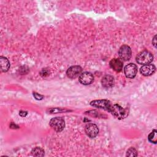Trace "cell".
I'll return each mask as SVG.
<instances>
[{
	"label": "cell",
	"mask_w": 157,
	"mask_h": 157,
	"mask_svg": "<svg viewBox=\"0 0 157 157\" xmlns=\"http://www.w3.org/2000/svg\"><path fill=\"white\" fill-rule=\"evenodd\" d=\"M131 49L127 45H122L118 51V55L121 60L126 61H128L131 57Z\"/></svg>",
	"instance_id": "obj_5"
},
{
	"label": "cell",
	"mask_w": 157,
	"mask_h": 157,
	"mask_svg": "<svg viewBox=\"0 0 157 157\" xmlns=\"http://www.w3.org/2000/svg\"><path fill=\"white\" fill-rule=\"evenodd\" d=\"M0 66L2 72H6L8 71L10 67V63L8 59L4 56H0Z\"/></svg>",
	"instance_id": "obj_13"
},
{
	"label": "cell",
	"mask_w": 157,
	"mask_h": 157,
	"mask_svg": "<svg viewBox=\"0 0 157 157\" xmlns=\"http://www.w3.org/2000/svg\"><path fill=\"white\" fill-rule=\"evenodd\" d=\"M101 83L102 86L105 88H112L113 86L115 83L114 78L110 75H105L102 77L101 80Z\"/></svg>",
	"instance_id": "obj_11"
},
{
	"label": "cell",
	"mask_w": 157,
	"mask_h": 157,
	"mask_svg": "<svg viewBox=\"0 0 157 157\" xmlns=\"http://www.w3.org/2000/svg\"><path fill=\"white\" fill-rule=\"evenodd\" d=\"M124 72L127 78H133L137 73V67L134 63H129L124 67Z\"/></svg>",
	"instance_id": "obj_6"
},
{
	"label": "cell",
	"mask_w": 157,
	"mask_h": 157,
	"mask_svg": "<svg viewBox=\"0 0 157 157\" xmlns=\"http://www.w3.org/2000/svg\"><path fill=\"white\" fill-rule=\"evenodd\" d=\"M90 105L93 107L104 109L109 112H110L112 104L110 101L107 99H99L94 100L90 102Z\"/></svg>",
	"instance_id": "obj_3"
},
{
	"label": "cell",
	"mask_w": 157,
	"mask_h": 157,
	"mask_svg": "<svg viewBox=\"0 0 157 157\" xmlns=\"http://www.w3.org/2000/svg\"><path fill=\"white\" fill-rule=\"evenodd\" d=\"M156 36L155 35V36H154L153 39H152V44L154 45V47H156Z\"/></svg>",
	"instance_id": "obj_20"
},
{
	"label": "cell",
	"mask_w": 157,
	"mask_h": 157,
	"mask_svg": "<svg viewBox=\"0 0 157 157\" xmlns=\"http://www.w3.org/2000/svg\"><path fill=\"white\" fill-rule=\"evenodd\" d=\"M19 114H20V115L21 117H25V116H26V115L28 114V112H26V111H22V110H21V111H20Z\"/></svg>",
	"instance_id": "obj_19"
},
{
	"label": "cell",
	"mask_w": 157,
	"mask_h": 157,
	"mask_svg": "<svg viewBox=\"0 0 157 157\" xmlns=\"http://www.w3.org/2000/svg\"><path fill=\"white\" fill-rule=\"evenodd\" d=\"M110 113L118 119L121 120L126 118L128 114L127 110L117 104L112 105Z\"/></svg>",
	"instance_id": "obj_2"
},
{
	"label": "cell",
	"mask_w": 157,
	"mask_h": 157,
	"mask_svg": "<svg viewBox=\"0 0 157 157\" xmlns=\"http://www.w3.org/2000/svg\"><path fill=\"white\" fill-rule=\"evenodd\" d=\"M86 135L90 138H94L97 136L99 132V129L96 124L94 123H88L85 128Z\"/></svg>",
	"instance_id": "obj_9"
},
{
	"label": "cell",
	"mask_w": 157,
	"mask_h": 157,
	"mask_svg": "<svg viewBox=\"0 0 157 157\" xmlns=\"http://www.w3.org/2000/svg\"><path fill=\"white\" fill-rule=\"evenodd\" d=\"M126 155L127 156H137V151L134 148L131 147L127 150Z\"/></svg>",
	"instance_id": "obj_16"
},
{
	"label": "cell",
	"mask_w": 157,
	"mask_h": 157,
	"mask_svg": "<svg viewBox=\"0 0 157 157\" xmlns=\"http://www.w3.org/2000/svg\"><path fill=\"white\" fill-rule=\"evenodd\" d=\"M31 155L34 156H43L44 155V150L40 147H36L31 151Z\"/></svg>",
	"instance_id": "obj_14"
},
{
	"label": "cell",
	"mask_w": 157,
	"mask_h": 157,
	"mask_svg": "<svg viewBox=\"0 0 157 157\" xmlns=\"http://www.w3.org/2000/svg\"><path fill=\"white\" fill-rule=\"evenodd\" d=\"M33 96L37 100H41L44 98V96L43 95H41L37 93H36V92H34L33 93Z\"/></svg>",
	"instance_id": "obj_18"
},
{
	"label": "cell",
	"mask_w": 157,
	"mask_h": 157,
	"mask_svg": "<svg viewBox=\"0 0 157 157\" xmlns=\"http://www.w3.org/2000/svg\"><path fill=\"white\" fill-rule=\"evenodd\" d=\"M156 71V67L154 64H148L142 66L140 69V73L144 76H150Z\"/></svg>",
	"instance_id": "obj_10"
},
{
	"label": "cell",
	"mask_w": 157,
	"mask_h": 157,
	"mask_svg": "<svg viewBox=\"0 0 157 157\" xmlns=\"http://www.w3.org/2000/svg\"><path fill=\"white\" fill-rule=\"evenodd\" d=\"M82 69L80 66H72L68 68V69L66 71V75L67 76L71 78H75L80 76V75L82 74Z\"/></svg>",
	"instance_id": "obj_7"
},
{
	"label": "cell",
	"mask_w": 157,
	"mask_h": 157,
	"mask_svg": "<svg viewBox=\"0 0 157 157\" xmlns=\"http://www.w3.org/2000/svg\"><path fill=\"white\" fill-rule=\"evenodd\" d=\"M148 139L149 142L153 144H156L157 142V131L156 129L152 131V132L148 135Z\"/></svg>",
	"instance_id": "obj_15"
},
{
	"label": "cell",
	"mask_w": 157,
	"mask_h": 157,
	"mask_svg": "<svg viewBox=\"0 0 157 157\" xmlns=\"http://www.w3.org/2000/svg\"><path fill=\"white\" fill-rule=\"evenodd\" d=\"M110 67L116 72H120L123 67V62L118 58H113L109 62Z\"/></svg>",
	"instance_id": "obj_12"
},
{
	"label": "cell",
	"mask_w": 157,
	"mask_h": 157,
	"mask_svg": "<svg viewBox=\"0 0 157 157\" xmlns=\"http://www.w3.org/2000/svg\"><path fill=\"white\" fill-rule=\"evenodd\" d=\"M50 126L56 132H59L62 131L65 127V122L61 117H55L50 121Z\"/></svg>",
	"instance_id": "obj_4"
},
{
	"label": "cell",
	"mask_w": 157,
	"mask_h": 157,
	"mask_svg": "<svg viewBox=\"0 0 157 157\" xmlns=\"http://www.w3.org/2000/svg\"><path fill=\"white\" fill-rule=\"evenodd\" d=\"M78 80L82 85H88L93 82L94 77L91 73L88 72H84L80 75Z\"/></svg>",
	"instance_id": "obj_8"
},
{
	"label": "cell",
	"mask_w": 157,
	"mask_h": 157,
	"mask_svg": "<svg viewBox=\"0 0 157 157\" xmlns=\"http://www.w3.org/2000/svg\"><path fill=\"white\" fill-rule=\"evenodd\" d=\"M136 59L138 64L145 65L150 64L153 61V56L150 52L143 50L137 54Z\"/></svg>",
	"instance_id": "obj_1"
},
{
	"label": "cell",
	"mask_w": 157,
	"mask_h": 157,
	"mask_svg": "<svg viewBox=\"0 0 157 157\" xmlns=\"http://www.w3.org/2000/svg\"><path fill=\"white\" fill-rule=\"evenodd\" d=\"M64 111H67V110H64V109H62L61 108H52V109H50L49 110V112L51 113H58V112H64Z\"/></svg>",
	"instance_id": "obj_17"
},
{
	"label": "cell",
	"mask_w": 157,
	"mask_h": 157,
	"mask_svg": "<svg viewBox=\"0 0 157 157\" xmlns=\"http://www.w3.org/2000/svg\"><path fill=\"white\" fill-rule=\"evenodd\" d=\"M42 74H44V75H43L42 76H43V77H44V76H45V74H48V72H47V71H46V70L44 69L41 71V72H40V75H42Z\"/></svg>",
	"instance_id": "obj_21"
}]
</instances>
